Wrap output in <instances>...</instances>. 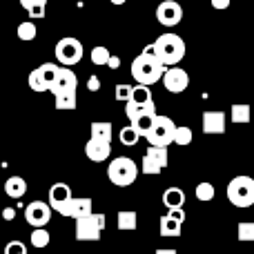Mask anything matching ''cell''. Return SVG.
<instances>
[{
	"label": "cell",
	"instance_id": "obj_1",
	"mask_svg": "<svg viewBox=\"0 0 254 254\" xmlns=\"http://www.w3.org/2000/svg\"><path fill=\"white\" fill-rule=\"evenodd\" d=\"M165 65L156 58L152 45L145 47V52L131 61V78L138 85H154L156 80H161L165 76Z\"/></svg>",
	"mask_w": 254,
	"mask_h": 254
},
{
	"label": "cell",
	"instance_id": "obj_2",
	"mask_svg": "<svg viewBox=\"0 0 254 254\" xmlns=\"http://www.w3.org/2000/svg\"><path fill=\"white\" fill-rule=\"evenodd\" d=\"M152 49L165 67H176L185 58V40L176 34H163L152 43Z\"/></svg>",
	"mask_w": 254,
	"mask_h": 254
},
{
	"label": "cell",
	"instance_id": "obj_3",
	"mask_svg": "<svg viewBox=\"0 0 254 254\" xmlns=\"http://www.w3.org/2000/svg\"><path fill=\"white\" fill-rule=\"evenodd\" d=\"M228 201L234 207L254 205V176H234L228 183Z\"/></svg>",
	"mask_w": 254,
	"mask_h": 254
},
{
	"label": "cell",
	"instance_id": "obj_4",
	"mask_svg": "<svg viewBox=\"0 0 254 254\" xmlns=\"http://www.w3.org/2000/svg\"><path fill=\"white\" fill-rule=\"evenodd\" d=\"M107 176H110V181L116 185V188H127V185H131L136 179H138V165H136L131 158L119 156L110 163Z\"/></svg>",
	"mask_w": 254,
	"mask_h": 254
},
{
	"label": "cell",
	"instance_id": "obj_5",
	"mask_svg": "<svg viewBox=\"0 0 254 254\" xmlns=\"http://www.w3.org/2000/svg\"><path fill=\"white\" fill-rule=\"evenodd\" d=\"M174 136H176V125L170 116H156V123L149 129V134L145 136L149 145L154 147H170L174 143Z\"/></svg>",
	"mask_w": 254,
	"mask_h": 254
},
{
	"label": "cell",
	"instance_id": "obj_6",
	"mask_svg": "<svg viewBox=\"0 0 254 254\" xmlns=\"http://www.w3.org/2000/svg\"><path fill=\"white\" fill-rule=\"evenodd\" d=\"M103 230H105V214L94 212L87 219L76 221V241H101Z\"/></svg>",
	"mask_w": 254,
	"mask_h": 254
},
{
	"label": "cell",
	"instance_id": "obj_7",
	"mask_svg": "<svg viewBox=\"0 0 254 254\" xmlns=\"http://www.w3.org/2000/svg\"><path fill=\"white\" fill-rule=\"evenodd\" d=\"M58 69L61 67L54 65V63H43L29 74V87L34 92H52V85L58 76Z\"/></svg>",
	"mask_w": 254,
	"mask_h": 254
},
{
	"label": "cell",
	"instance_id": "obj_8",
	"mask_svg": "<svg viewBox=\"0 0 254 254\" xmlns=\"http://www.w3.org/2000/svg\"><path fill=\"white\" fill-rule=\"evenodd\" d=\"M56 58L61 65L74 67L83 61V45L78 38H61L56 45Z\"/></svg>",
	"mask_w": 254,
	"mask_h": 254
},
{
	"label": "cell",
	"instance_id": "obj_9",
	"mask_svg": "<svg viewBox=\"0 0 254 254\" xmlns=\"http://www.w3.org/2000/svg\"><path fill=\"white\" fill-rule=\"evenodd\" d=\"M167 163H170L167 147H154V145H149L143 156V174H147V176L161 174V170H165Z\"/></svg>",
	"mask_w": 254,
	"mask_h": 254
},
{
	"label": "cell",
	"instance_id": "obj_10",
	"mask_svg": "<svg viewBox=\"0 0 254 254\" xmlns=\"http://www.w3.org/2000/svg\"><path fill=\"white\" fill-rule=\"evenodd\" d=\"M71 190L67 183H54L52 188H49V205H52L54 212H58L61 216L67 214V210H69V203H71Z\"/></svg>",
	"mask_w": 254,
	"mask_h": 254
},
{
	"label": "cell",
	"instance_id": "obj_11",
	"mask_svg": "<svg viewBox=\"0 0 254 254\" xmlns=\"http://www.w3.org/2000/svg\"><path fill=\"white\" fill-rule=\"evenodd\" d=\"M52 219V205L43 201H31L29 205L25 207V221L31 225V228H45Z\"/></svg>",
	"mask_w": 254,
	"mask_h": 254
},
{
	"label": "cell",
	"instance_id": "obj_12",
	"mask_svg": "<svg viewBox=\"0 0 254 254\" xmlns=\"http://www.w3.org/2000/svg\"><path fill=\"white\" fill-rule=\"evenodd\" d=\"M156 20L163 27H176L183 20V7L176 0H163L156 7Z\"/></svg>",
	"mask_w": 254,
	"mask_h": 254
},
{
	"label": "cell",
	"instance_id": "obj_13",
	"mask_svg": "<svg viewBox=\"0 0 254 254\" xmlns=\"http://www.w3.org/2000/svg\"><path fill=\"white\" fill-rule=\"evenodd\" d=\"M163 85H165V89L172 94H183L190 85V76H188V71L181 69L179 65L170 67V69L165 71V76H163Z\"/></svg>",
	"mask_w": 254,
	"mask_h": 254
},
{
	"label": "cell",
	"instance_id": "obj_14",
	"mask_svg": "<svg viewBox=\"0 0 254 254\" xmlns=\"http://www.w3.org/2000/svg\"><path fill=\"white\" fill-rule=\"evenodd\" d=\"M76 87H78V78H76V74L71 69H67V67H61L56 80H54V85H52V94L58 96V94L71 92V89H76Z\"/></svg>",
	"mask_w": 254,
	"mask_h": 254
},
{
	"label": "cell",
	"instance_id": "obj_15",
	"mask_svg": "<svg viewBox=\"0 0 254 254\" xmlns=\"http://www.w3.org/2000/svg\"><path fill=\"white\" fill-rule=\"evenodd\" d=\"M203 131L205 134H225V112H203Z\"/></svg>",
	"mask_w": 254,
	"mask_h": 254
},
{
	"label": "cell",
	"instance_id": "obj_16",
	"mask_svg": "<svg viewBox=\"0 0 254 254\" xmlns=\"http://www.w3.org/2000/svg\"><path fill=\"white\" fill-rule=\"evenodd\" d=\"M94 214V203L92 198L87 196H74L69 203V210H67L65 216H71V219L80 221V219H87V216Z\"/></svg>",
	"mask_w": 254,
	"mask_h": 254
},
{
	"label": "cell",
	"instance_id": "obj_17",
	"mask_svg": "<svg viewBox=\"0 0 254 254\" xmlns=\"http://www.w3.org/2000/svg\"><path fill=\"white\" fill-rule=\"evenodd\" d=\"M85 154H87L89 161L103 163V161H107V158H110V154H112V143H103V140L89 138L87 145H85Z\"/></svg>",
	"mask_w": 254,
	"mask_h": 254
},
{
	"label": "cell",
	"instance_id": "obj_18",
	"mask_svg": "<svg viewBox=\"0 0 254 254\" xmlns=\"http://www.w3.org/2000/svg\"><path fill=\"white\" fill-rule=\"evenodd\" d=\"M116 228L121 232H134L138 228V214L134 210H121L116 214Z\"/></svg>",
	"mask_w": 254,
	"mask_h": 254
},
{
	"label": "cell",
	"instance_id": "obj_19",
	"mask_svg": "<svg viewBox=\"0 0 254 254\" xmlns=\"http://www.w3.org/2000/svg\"><path fill=\"white\" fill-rule=\"evenodd\" d=\"M4 192L9 198H22L27 194V181L22 176H9L7 183H4Z\"/></svg>",
	"mask_w": 254,
	"mask_h": 254
},
{
	"label": "cell",
	"instance_id": "obj_20",
	"mask_svg": "<svg viewBox=\"0 0 254 254\" xmlns=\"http://www.w3.org/2000/svg\"><path fill=\"white\" fill-rule=\"evenodd\" d=\"M125 114H127V119H129V123H136L138 119H143V116H147V114H156V105H154V103H149V105L127 103V105H125Z\"/></svg>",
	"mask_w": 254,
	"mask_h": 254
},
{
	"label": "cell",
	"instance_id": "obj_21",
	"mask_svg": "<svg viewBox=\"0 0 254 254\" xmlns=\"http://www.w3.org/2000/svg\"><path fill=\"white\" fill-rule=\"evenodd\" d=\"M185 203V192L181 188H167L163 192V205L167 210H176V207H183Z\"/></svg>",
	"mask_w": 254,
	"mask_h": 254
},
{
	"label": "cell",
	"instance_id": "obj_22",
	"mask_svg": "<svg viewBox=\"0 0 254 254\" xmlns=\"http://www.w3.org/2000/svg\"><path fill=\"white\" fill-rule=\"evenodd\" d=\"M181 221H176V219H172L170 214H165V216H161V234L165 239H179L181 237Z\"/></svg>",
	"mask_w": 254,
	"mask_h": 254
},
{
	"label": "cell",
	"instance_id": "obj_23",
	"mask_svg": "<svg viewBox=\"0 0 254 254\" xmlns=\"http://www.w3.org/2000/svg\"><path fill=\"white\" fill-rule=\"evenodd\" d=\"M92 138L103 140V143H112V123H92Z\"/></svg>",
	"mask_w": 254,
	"mask_h": 254
},
{
	"label": "cell",
	"instance_id": "obj_24",
	"mask_svg": "<svg viewBox=\"0 0 254 254\" xmlns=\"http://www.w3.org/2000/svg\"><path fill=\"white\" fill-rule=\"evenodd\" d=\"M129 103H136V105H149V103H154L152 101V92H149L147 85H136Z\"/></svg>",
	"mask_w": 254,
	"mask_h": 254
},
{
	"label": "cell",
	"instance_id": "obj_25",
	"mask_svg": "<svg viewBox=\"0 0 254 254\" xmlns=\"http://www.w3.org/2000/svg\"><path fill=\"white\" fill-rule=\"evenodd\" d=\"M54 98H56V110H76V89L63 92Z\"/></svg>",
	"mask_w": 254,
	"mask_h": 254
},
{
	"label": "cell",
	"instance_id": "obj_26",
	"mask_svg": "<svg viewBox=\"0 0 254 254\" xmlns=\"http://www.w3.org/2000/svg\"><path fill=\"white\" fill-rule=\"evenodd\" d=\"M89 58H92V63L96 67H103V65H107V63H110L112 52L107 47H101V45H98V47H94L92 52H89Z\"/></svg>",
	"mask_w": 254,
	"mask_h": 254
},
{
	"label": "cell",
	"instance_id": "obj_27",
	"mask_svg": "<svg viewBox=\"0 0 254 254\" xmlns=\"http://www.w3.org/2000/svg\"><path fill=\"white\" fill-rule=\"evenodd\" d=\"M237 237L243 243H252L254 241V221H241L237 228Z\"/></svg>",
	"mask_w": 254,
	"mask_h": 254
},
{
	"label": "cell",
	"instance_id": "obj_28",
	"mask_svg": "<svg viewBox=\"0 0 254 254\" xmlns=\"http://www.w3.org/2000/svg\"><path fill=\"white\" fill-rule=\"evenodd\" d=\"M119 138H121V143H123V145H127V147H131V145L138 143L140 134H138V129H136L134 125H127V127H123V129H121Z\"/></svg>",
	"mask_w": 254,
	"mask_h": 254
},
{
	"label": "cell",
	"instance_id": "obj_29",
	"mask_svg": "<svg viewBox=\"0 0 254 254\" xmlns=\"http://www.w3.org/2000/svg\"><path fill=\"white\" fill-rule=\"evenodd\" d=\"M29 239H31V246L38 248V250H43V248L49 246V239H52V237H49V232L45 228H36L34 232H31Z\"/></svg>",
	"mask_w": 254,
	"mask_h": 254
},
{
	"label": "cell",
	"instance_id": "obj_30",
	"mask_svg": "<svg viewBox=\"0 0 254 254\" xmlns=\"http://www.w3.org/2000/svg\"><path fill=\"white\" fill-rule=\"evenodd\" d=\"M36 34H38V31H36V25L31 20H25V22H20V25H18V38L25 40V43L34 40Z\"/></svg>",
	"mask_w": 254,
	"mask_h": 254
},
{
	"label": "cell",
	"instance_id": "obj_31",
	"mask_svg": "<svg viewBox=\"0 0 254 254\" xmlns=\"http://www.w3.org/2000/svg\"><path fill=\"white\" fill-rule=\"evenodd\" d=\"M232 123H250V105H232Z\"/></svg>",
	"mask_w": 254,
	"mask_h": 254
},
{
	"label": "cell",
	"instance_id": "obj_32",
	"mask_svg": "<svg viewBox=\"0 0 254 254\" xmlns=\"http://www.w3.org/2000/svg\"><path fill=\"white\" fill-rule=\"evenodd\" d=\"M196 198H198V201H203V203L212 201V198H214V185L207 183V181L198 183L196 185Z\"/></svg>",
	"mask_w": 254,
	"mask_h": 254
},
{
	"label": "cell",
	"instance_id": "obj_33",
	"mask_svg": "<svg viewBox=\"0 0 254 254\" xmlns=\"http://www.w3.org/2000/svg\"><path fill=\"white\" fill-rule=\"evenodd\" d=\"M192 138H194V134H192V129H190V127H185V125L176 127V136H174V143L176 145H190V143H192Z\"/></svg>",
	"mask_w": 254,
	"mask_h": 254
},
{
	"label": "cell",
	"instance_id": "obj_34",
	"mask_svg": "<svg viewBox=\"0 0 254 254\" xmlns=\"http://www.w3.org/2000/svg\"><path fill=\"white\" fill-rule=\"evenodd\" d=\"M131 94H134V87H129V85H116V101L127 105L131 101Z\"/></svg>",
	"mask_w": 254,
	"mask_h": 254
},
{
	"label": "cell",
	"instance_id": "obj_35",
	"mask_svg": "<svg viewBox=\"0 0 254 254\" xmlns=\"http://www.w3.org/2000/svg\"><path fill=\"white\" fill-rule=\"evenodd\" d=\"M4 254H27V246L22 241H9L4 246Z\"/></svg>",
	"mask_w": 254,
	"mask_h": 254
},
{
	"label": "cell",
	"instance_id": "obj_36",
	"mask_svg": "<svg viewBox=\"0 0 254 254\" xmlns=\"http://www.w3.org/2000/svg\"><path fill=\"white\" fill-rule=\"evenodd\" d=\"M20 4L29 11V9H34V7H45L47 4V0H20Z\"/></svg>",
	"mask_w": 254,
	"mask_h": 254
},
{
	"label": "cell",
	"instance_id": "obj_37",
	"mask_svg": "<svg viewBox=\"0 0 254 254\" xmlns=\"http://www.w3.org/2000/svg\"><path fill=\"white\" fill-rule=\"evenodd\" d=\"M87 89H89V92H98V89H101V78H98V76H89Z\"/></svg>",
	"mask_w": 254,
	"mask_h": 254
},
{
	"label": "cell",
	"instance_id": "obj_38",
	"mask_svg": "<svg viewBox=\"0 0 254 254\" xmlns=\"http://www.w3.org/2000/svg\"><path fill=\"white\" fill-rule=\"evenodd\" d=\"M167 214H170L172 219L181 221V223H183V221H185V210H183V207H176V210H170V212H167Z\"/></svg>",
	"mask_w": 254,
	"mask_h": 254
},
{
	"label": "cell",
	"instance_id": "obj_39",
	"mask_svg": "<svg viewBox=\"0 0 254 254\" xmlns=\"http://www.w3.org/2000/svg\"><path fill=\"white\" fill-rule=\"evenodd\" d=\"M210 2H212V7H214V9H221V11H223V9L230 7V2H232V0H210Z\"/></svg>",
	"mask_w": 254,
	"mask_h": 254
},
{
	"label": "cell",
	"instance_id": "obj_40",
	"mask_svg": "<svg viewBox=\"0 0 254 254\" xmlns=\"http://www.w3.org/2000/svg\"><path fill=\"white\" fill-rule=\"evenodd\" d=\"M29 13L31 18H45V7H34V9H29Z\"/></svg>",
	"mask_w": 254,
	"mask_h": 254
},
{
	"label": "cell",
	"instance_id": "obj_41",
	"mask_svg": "<svg viewBox=\"0 0 254 254\" xmlns=\"http://www.w3.org/2000/svg\"><path fill=\"white\" fill-rule=\"evenodd\" d=\"M107 67H110V69H119V67H121V58L119 56H112L110 63H107Z\"/></svg>",
	"mask_w": 254,
	"mask_h": 254
},
{
	"label": "cell",
	"instance_id": "obj_42",
	"mask_svg": "<svg viewBox=\"0 0 254 254\" xmlns=\"http://www.w3.org/2000/svg\"><path fill=\"white\" fill-rule=\"evenodd\" d=\"M2 216H4V219H7V221H11L13 216H16V212H13V207H7V210L2 212Z\"/></svg>",
	"mask_w": 254,
	"mask_h": 254
},
{
	"label": "cell",
	"instance_id": "obj_43",
	"mask_svg": "<svg viewBox=\"0 0 254 254\" xmlns=\"http://www.w3.org/2000/svg\"><path fill=\"white\" fill-rule=\"evenodd\" d=\"M156 254H179L176 250H172V248H158Z\"/></svg>",
	"mask_w": 254,
	"mask_h": 254
},
{
	"label": "cell",
	"instance_id": "obj_44",
	"mask_svg": "<svg viewBox=\"0 0 254 254\" xmlns=\"http://www.w3.org/2000/svg\"><path fill=\"white\" fill-rule=\"evenodd\" d=\"M127 0H112V4H125Z\"/></svg>",
	"mask_w": 254,
	"mask_h": 254
}]
</instances>
